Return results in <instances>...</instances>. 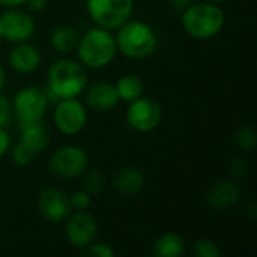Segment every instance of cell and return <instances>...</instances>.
Wrapping results in <instances>:
<instances>
[{
    "mask_svg": "<svg viewBox=\"0 0 257 257\" xmlns=\"http://www.w3.org/2000/svg\"><path fill=\"white\" fill-rule=\"evenodd\" d=\"M116 39L110 30L95 27L87 30L77 44L80 63L89 69H101L110 65L116 56Z\"/></svg>",
    "mask_w": 257,
    "mask_h": 257,
    "instance_id": "1",
    "label": "cell"
},
{
    "mask_svg": "<svg viewBox=\"0 0 257 257\" xmlns=\"http://www.w3.org/2000/svg\"><path fill=\"white\" fill-rule=\"evenodd\" d=\"M78 39L80 38H78L77 30L72 26H68V24L57 26L51 32V36H50L51 47L60 54H68V53L74 51L77 48Z\"/></svg>",
    "mask_w": 257,
    "mask_h": 257,
    "instance_id": "18",
    "label": "cell"
},
{
    "mask_svg": "<svg viewBox=\"0 0 257 257\" xmlns=\"http://www.w3.org/2000/svg\"><path fill=\"white\" fill-rule=\"evenodd\" d=\"M87 154L83 148L69 145L57 149L48 163L50 170L62 179H74L83 175L87 169Z\"/></svg>",
    "mask_w": 257,
    "mask_h": 257,
    "instance_id": "6",
    "label": "cell"
},
{
    "mask_svg": "<svg viewBox=\"0 0 257 257\" xmlns=\"http://www.w3.org/2000/svg\"><path fill=\"white\" fill-rule=\"evenodd\" d=\"M5 83H6V72H5V68L0 65V90L3 89Z\"/></svg>",
    "mask_w": 257,
    "mask_h": 257,
    "instance_id": "32",
    "label": "cell"
},
{
    "mask_svg": "<svg viewBox=\"0 0 257 257\" xmlns=\"http://www.w3.org/2000/svg\"><path fill=\"white\" fill-rule=\"evenodd\" d=\"M36 154L30 148H27L24 143H21V142H18L14 146V149H12V160H14V164L18 166V167L29 166L33 161V157Z\"/></svg>",
    "mask_w": 257,
    "mask_h": 257,
    "instance_id": "21",
    "label": "cell"
},
{
    "mask_svg": "<svg viewBox=\"0 0 257 257\" xmlns=\"http://www.w3.org/2000/svg\"><path fill=\"white\" fill-rule=\"evenodd\" d=\"M117 30L116 47L130 59H145L154 54L158 38L155 30L145 21L128 20Z\"/></svg>",
    "mask_w": 257,
    "mask_h": 257,
    "instance_id": "4",
    "label": "cell"
},
{
    "mask_svg": "<svg viewBox=\"0 0 257 257\" xmlns=\"http://www.w3.org/2000/svg\"><path fill=\"white\" fill-rule=\"evenodd\" d=\"M48 107V99L45 92L35 86H26L18 90L14 96L12 108L20 120V123L41 120Z\"/></svg>",
    "mask_w": 257,
    "mask_h": 257,
    "instance_id": "7",
    "label": "cell"
},
{
    "mask_svg": "<svg viewBox=\"0 0 257 257\" xmlns=\"http://www.w3.org/2000/svg\"><path fill=\"white\" fill-rule=\"evenodd\" d=\"M54 123L63 134H78L87 123V111L77 98L60 99L54 104Z\"/></svg>",
    "mask_w": 257,
    "mask_h": 257,
    "instance_id": "9",
    "label": "cell"
},
{
    "mask_svg": "<svg viewBox=\"0 0 257 257\" xmlns=\"http://www.w3.org/2000/svg\"><path fill=\"white\" fill-rule=\"evenodd\" d=\"M9 146H11L9 136H8V133L5 131V128H0V157L5 155V152L9 149Z\"/></svg>",
    "mask_w": 257,
    "mask_h": 257,
    "instance_id": "28",
    "label": "cell"
},
{
    "mask_svg": "<svg viewBox=\"0 0 257 257\" xmlns=\"http://www.w3.org/2000/svg\"><path fill=\"white\" fill-rule=\"evenodd\" d=\"M86 8L98 27L116 30L131 18L134 0H87Z\"/></svg>",
    "mask_w": 257,
    "mask_h": 257,
    "instance_id": "5",
    "label": "cell"
},
{
    "mask_svg": "<svg viewBox=\"0 0 257 257\" xmlns=\"http://www.w3.org/2000/svg\"><path fill=\"white\" fill-rule=\"evenodd\" d=\"M0 44H2V38H0Z\"/></svg>",
    "mask_w": 257,
    "mask_h": 257,
    "instance_id": "34",
    "label": "cell"
},
{
    "mask_svg": "<svg viewBox=\"0 0 257 257\" xmlns=\"http://www.w3.org/2000/svg\"><path fill=\"white\" fill-rule=\"evenodd\" d=\"M208 2H212V3H218V2H224V0H208Z\"/></svg>",
    "mask_w": 257,
    "mask_h": 257,
    "instance_id": "33",
    "label": "cell"
},
{
    "mask_svg": "<svg viewBox=\"0 0 257 257\" xmlns=\"http://www.w3.org/2000/svg\"><path fill=\"white\" fill-rule=\"evenodd\" d=\"M69 203H71V208L72 209H77V211H86L90 203H92V199H90V194L84 190V191H75L69 196Z\"/></svg>",
    "mask_w": 257,
    "mask_h": 257,
    "instance_id": "25",
    "label": "cell"
},
{
    "mask_svg": "<svg viewBox=\"0 0 257 257\" xmlns=\"http://www.w3.org/2000/svg\"><path fill=\"white\" fill-rule=\"evenodd\" d=\"M239 196V188L233 181L221 179L211 187L208 193V203L217 211H227L238 203Z\"/></svg>",
    "mask_w": 257,
    "mask_h": 257,
    "instance_id": "14",
    "label": "cell"
},
{
    "mask_svg": "<svg viewBox=\"0 0 257 257\" xmlns=\"http://www.w3.org/2000/svg\"><path fill=\"white\" fill-rule=\"evenodd\" d=\"M235 142L239 148L250 151L256 146L257 143V134L256 130L253 126H244L241 128L236 134H235Z\"/></svg>",
    "mask_w": 257,
    "mask_h": 257,
    "instance_id": "22",
    "label": "cell"
},
{
    "mask_svg": "<svg viewBox=\"0 0 257 257\" xmlns=\"http://www.w3.org/2000/svg\"><path fill=\"white\" fill-rule=\"evenodd\" d=\"M145 182H146V178L140 169L125 167L117 173V176L114 179V187L122 196L133 197L143 190Z\"/></svg>",
    "mask_w": 257,
    "mask_h": 257,
    "instance_id": "16",
    "label": "cell"
},
{
    "mask_svg": "<svg viewBox=\"0 0 257 257\" xmlns=\"http://www.w3.org/2000/svg\"><path fill=\"white\" fill-rule=\"evenodd\" d=\"M45 3H47V0H26V5H27L29 9L33 11V12L42 11V9L45 8Z\"/></svg>",
    "mask_w": 257,
    "mask_h": 257,
    "instance_id": "29",
    "label": "cell"
},
{
    "mask_svg": "<svg viewBox=\"0 0 257 257\" xmlns=\"http://www.w3.org/2000/svg\"><path fill=\"white\" fill-rule=\"evenodd\" d=\"M87 256L93 257H114L113 248L105 244V242H96V244H90V247L87 245Z\"/></svg>",
    "mask_w": 257,
    "mask_h": 257,
    "instance_id": "26",
    "label": "cell"
},
{
    "mask_svg": "<svg viewBox=\"0 0 257 257\" xmlns=\"http://www.w3.org/2000/svg\"><path fill=\"white\" fill-rule=\"evenodd\" d=\"M163 117V111L160 104L146 96H140L130 102L126 110V122L128 125L139 133H151L154 131Z\"/></svg>",
    "mask_w": 257,
    "mask_h": 257,
    "instance_id": "8",
    "label": "cell"
},
{
    "mask_svg": "<svg viewBox=\"0 0 257 257\" xmlns=\"http://www.w3.org/2000/svg\"><path fill=\"white\" fill-rule=\"evenodd\" d=\"M114 86H116V90H117L120 101H125V102H131V101L140 98L145 92L143 80L134 74H128V75L120 77Z\"/></svg>",
    "mask_w": 257,
    "mask_h": 257,
    "instance_id": "20",
    "label": "cell"
},
{
    "mask_svg": "<svg viewBox=\"0 0 257 257\" xmlns=\"http://www.w3.org/2000/svg\"><path fill=\"white\" fill-rule=\"evenodd\" d=\"M69 197L56 188H45L39 196V211L45 220L62 223L71 214Z\"/></svg>",
    "mask_w": 257,
    "mask_h": 257,
    "instance_id": "12",
    "label": "cell"
},
{
    "mask_svg": "<svg viewBox=\"0 0 257 257\" xmlns=\"http://www.w3.org/2000/svg\"><path fill=\"white\" fill-rule=\"evenodd\" d=\"M226 23L224 11L212 2L193 3L182 12V27L194 39L217 36Z\"/></svg>",
    "mask_w": 257,
    "mask_h": 257,
    "instance_id": "3",
    "label": "cell"
},
{
    "mask_svg": "<svg viewBox=\"0 0 257 257\" xmlns=\"http://www.w3.org/2000/svg\"><path fill=\"white\" fill-rule=\"evenodd\" d=\"M26 3V0H0V5L2 6H5V8H17V6H20V5H24Z\"/></svg>",
    "mask_w": 257,
    "mask_h": 257,
    "instance_id": "31",
    "label": "cell"
},
{
    "mask_svg": "<svg viewBox=\"0 0 257 257\" xmlns=\"http://www.w3.org/2000/svg\"><path fill=\"white\" fill-rule=\"evenodd\" d=\"M35 33L33 18L23 11L9 8L0 15V38L9 42H26Z\"/></svg>",
    "mask_w": 257,
    "mask_h": 257,
    "instance_id": "10",
    "label": "cell"
},
{
    "mask_svg": "<svg viewBox=\"0 0 257 257\" xmlns=\"http://www.w3.org/2000/svg\"><path fill=\"white\" fill-rule=\"evenodd\" d=\"M87 86L86 68L72 59H60L48 69L47 89L60 101L77 98Z\"/></svg>",
    "mask_w": 257,
    "mask_h": 257,
    "instance_id": "2",
    "label": "cell"
},
{
    "mask_svg": "<svg viewBox=\"0 0 257 257\" xmlns=\"http://www.w3.org/2000/svg\"><path fill=\"white\" fill-rule=\"evenodd\" d=\"M48 133L41 120L21 123V139L20 142L30 148L35 154L42 152L48 146Z\"/></svg>",
    "mask_w": 257,
    "mask_h": 257,
    "instance_id": "17",
    "label": "cell"
},
{
    "mask_svg": "<svg viewBox=\"0 0 257 257\" xmlns=\"http://www.w3.org/2000/svg\"><path fill=\"white\" fill-rule=\"evenodd\" d=\"M185 251V241L181 235L167 232L161 235L152 248V254L157 257H179Z\"/></svg>",
    "mask_w": 257,
    "mask_h": 257,
    "instance_id": "19",
    "label": "cell"
},
{
    "mask_svg": "<svg viewBox=\"0 0 257 257\" xmlns=\"http://www.w3.org/2000/svg\"><path fill=\"white\" fill-rule=\"evenodd\" d=\"M194 254L199 257H218L221 250L217 242L211 239H200L194 244Z\"/></svg>",
    "mask_w": 257,
    "mask_h": 257,
    "instance_id": "24",
    "label": "cell"
},
{
    "mask_svg": "<svg viewBox=\"0 0 257 257\" xmlns=\"http://www.w3.org/2000/svg\"><path fill=\"white\" fill-rule=\"evenodd\" d=\"M11 122V104L6 96L0 95V128H6Z\"/></svg>",
    "mask_w": 257,
    "mask_h": 257,
    "instance_id": "27",
    "label": "cell"
},
{
    "mask_svg": "<svg viewBox=\"0 0 257 257\" xmlns=\"http://www.w3.org/2000/svg\"><path fill=\"white\" fill-rule=\"evenodd\" d=\"M98 235V223L93 215L86 211L74 214L66 224V238L77 248H86Z\"/></svg>",
    "mask_w": 257,
    "mask_h": 257,
    "instance_id": "11",
    "label": "cell"
},
{
    "mask_svg": "<svg viewBox=\"0 0 257 257\" xmlns=\"http://www.w3.org/2000/svg\"><path fill=\"white\" fill-rule=\"evenodd\" d=\"M105 190V178L99 170H92L86 176V191L92 194H99Z\"/></svg>",
    "mask_w": 257,
    "mask_h": 257,
    "instance_id": "23",
    "label": "cell"
},
{
    "mask_svg": "<svg viewBox=\"0 0 257 257\" xmlns=\"http://www.w3.org/2000/svg\"><path fill=\"white\" fill-rule=\"evenodd\" d=\"M119 102H120V98L117 95L116 86L111 83H105V81L96 83L90 86L87 92V105L98 113L110 111Z\"/></svg>",
    "mask_w": 257,
    "mask_h": 257,
    "instance_id": "15",
    "label": "cell"
},
{
    "mask_svg": "<svg viewBox=\"0 0 257 257\" xmlns=\"http://www.w3.org/2000/svg\"><path fill=\"white\" fill-rule=\"evenodd\" d=\"M41 53L39 50L26 42H18L9 54V65L14 71L20 74H30L41 66Z\"/></svg>",
    "mask_w": 257,
    "mask_h": 257,
    "instance_id": "13",
    "label": "cell"
},
{
    "mask_svg": "<svg viewBox=\"0 0 257 257\" xmlns=\"http://www.w3.org/2000/svg\"><path fill=\"white\" fill-rule=\"evenodd\" d=\"M194 3V0H172V5H173V8L175 9H178V11H181V12H184L188 6H191Z\"/></svg>",
    "mask_w": 257,
    "mask_h": 257,
    "instance_id": "30",
    "label": "cell"
}]
</instances>
